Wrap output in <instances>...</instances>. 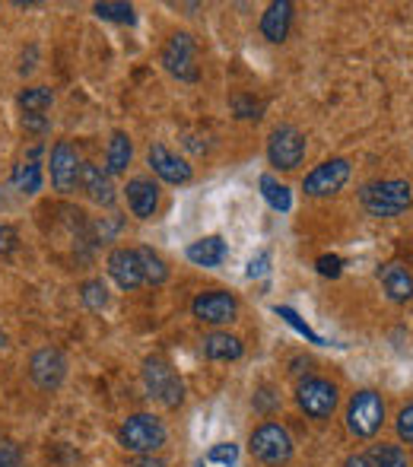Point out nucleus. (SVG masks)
I'll list each match as a JSON object with an SVG mask.
<instances>
[{"instance_id":"obj_29","label":"nucleus","mask_w":413,"mask_h":467,"mask_svg":"<svg viewBox=\"0 0 413 467\" xmlns=\"http://www.w3.org/2000/svg\"><path fill=\"white\" fill-rule=\"evenodd\" d=\"M274 312H277V315H280V318H284V321H286V325H293V327H296V331H299V334H303V337H309V340H312V344H321V337H318V334H315V331H312V327H309V325H305V321H303V318H299V315H296V312H293V308H286V306H277V308H274Z\"/></svg>"},{"instance_id":"obj_23","label":"nucleus","mask_w":413,"mask_h":467,"mask_svg":"<svg viewBox=\"0 0 413 467\" xmlns=\"http://www.w3.org/2000/svg\"><path fill=\"white\" fill-rule=\"evenodd\" d=\"M261 194H264V201L271 203V210H277V213H286V210L293 207L290 188L280 185L274 175H261Z\"/></svg>"},{"instance_id":"obj_21","label":"nucleus","mask_w":413,"mask_h":467,"mask_svg":"<svg viewBox=\"0 0 413 467\" xmlns=\"http://www.w3.org/2000/svg\"><path fill=\"white\" fill-rule=\"evenodd\" d=\"M130 160H134V143L124 130H115L108 140V175H121L128 172Z\"/></svg>"},{"instance_id":"obj_16","label":"nucleus","mask_w":413,"mask_h":467,"mask_svg":"<svg viewBox=\"0 0 413 467\" xmlns=\"http://www.w3.org/2000/svg\"><path fill=\"white\" fill-rule=\"evenodd\" d=\"M290 26H293V4L290 0H274L267 6V13L261 16V32H264L267 42L280 45L286 36H290Z\"/></svg>"},{"instance_id":"obj_14","label":"nucleus","mask_w":413,"mask_h":467,"mask_svg":"<svg viewBox=\"0 0 413 467\" xmlns=\"http://www.w3.org/2000/svg\"><path fill=\"white\" fill-rule=\"evenodd\" d=\"M124 197H128V207L137 220H150L156 213V207H160V185L153 179H147V175H137V179L128 182Z\"/></svg>"},{"instance_id":"obj_20","label":"nucleus","mask_w":413,"mask_h":467,"mask_svg":"<svg viewBox=\"0 0 413 467\" xmlns=\"http://www.w3.org/2000/svg\"><path fill=\"white\" fill-rule=\"evenodd\" d=\"M204 353H207V359H216V363H232V359H239L242 353H245V344H242L235 334L216 331L204 340Z\"/></svg>"},{"instance_id":"obj_6","label":"nucleus","mask_w":413,"mask_h":467,"mask_svg":"<svg viewBox=\"0 0 413 467\" xmlns=\"http://www.w3.org/2000/svg\"><path fill=\"white\" fill-rule=\"evenodd\" d=\"M267 160H271L274 169H284V172L303 166L305 137L299 134V128H293V124H280V128L271 134V140H267Z\"/></svg>"},{"instance_id":"obj_24","label":"nucleus","mask_w":413,"mask_h":467,"mask_svg":"<svg viewBox=\"0 0 413 467\" xmlns=\"http://www.w3.org/2000/svg\"><path fill=\"white\" fill-rule=\"evenodd\" d=\"M137 258H140L143 283H153V286H160V283H166V277H169V267H166V261H162L160 254L153 252V248H137Z\"/></svg>"},{"instance_id":"obj_18","label":"nucleus","mask_w":413,"mask_h":467,"mask_svg":"<svg viewBox=\"0 0 413 467\" xmlns=\"http://www.w3.org/2000/svg\"><path fill=\"white\" fill-rule=\"evenodd\" d=\"M378 280H382V286H385V293H388L391 302L413 299V274L404 265H398V261L385 265L382 271H378Z\"/></svg>"},{"instance_id":"obj_34","label":"nucleus","mask_w":413,"mask_h":467,"mask_svg":"<svg viewBox=\"0 0 413 467\" xmlns=\"http://www.w3.org/2000/svg\"><path fill=\"white\" fill-rule=\"evenodd\" d=\"M16 242H19L16 229H10V226H4V223H0V254H10L13 248H16Z\"/></svg>"},{"instance_id":"obj_36","label":"nucleus","mask_w":413,"mask_h":467,"mask_svg":"<svg viewBox=\"0 0 413 467\" xmlns=\"http://www.w3.org/2000/svg\"><path fill=\"white\" fill-rule=\"evenodd\" d=\"M344 467H376V464H372V458L366 455V451H359V455H350V458H346Z\"/></svg>"},{"instance_id":"obj_4","label":"nucleus","mask_w":413,"mask_h":467,"mask_svg":"<svg viewBox=\"0 0 413 467\" xmlns=\"http://www.w3.org/2000/svg\"><path fill=\"white\" fill-rule=\"evenodd\" d=\"M143 385H147L150 398H156L162 407H181L185 400V385H181L179 372L160 357H150L143 363Z\"/></svg>"},{"instance_id":"obj_35","label":"nucleus","mask_w":413,"mask_h":467,"mask_svg":"<svg viewBox=\"0 0 413 467\" xmlns=\"http://www.w3.org/2000/svg\"><path fill=\"white\" fill-rule=\"evenodd\" d=\"M267 267H271V254L261 252L258 258H252V265H248V277H264Z\"/></svg>"},{"instance_id":"obj_33","label":"nucleus","mask_w":413,"mask_h":467,"mask_svg":"<svg viewBox=\"0 0 413 467\" xmlns=\"http://www.w3.org/2000/svg\"><path fill=\"white\" fill-rule=\"evenodd\" d=\"M232 109H235V115H239V118H261V109H264V105L254 102V99H248V96H235Z\"/></svg>"},{"instance_id":"obj_30","label":"nucleus","mask_w":413,"mask_h":467,"mask_svg":"<svg viewBox=\"0 0 413 467\" xmlns=\"http://www.w3.org/2000/svg\"><path fill=\"white\" fill-rule=\"evenodd\" d=\"M207 462H213V464H235V462H239V449H235L232 442L213 445V449L207 451Z\"/></svg>"},{"instance_id":"obj_27","label":"nucleus","mask_w":413,"mask_h":467,"mask_svg":"<svg viewBox=\"0 0 413 467\" xmlns=\"http://www.w3.org/2000/svg\"><path fill=\"white\" fill-rule=\"evenodd\" d=\"M93 10L99 19H111V23H137V13L130 4H96Z\"/></svg>"},{"instance_id":"obj_32","label":"nucleus","mask_w":413,"mask_h":467,"mask_svg":"<svg viewBox=\"0 0 413 467\" xmlns=\"http://www.w3.org/2000/svg\"><path fill=\"white\" fill-rule=\"evenodd\" d=\"M398 436L408 445H413V400L408 407H401V413H398Z\"/></svg>"},{"instance_id":"obj_11","label":"nucleus","mask_w":413,"mask_h":467,"mask_svg":"<svg viewBox=\"0 0 413 467\" xmlns=\"http://www.w3.org/2000/svg\"><path fill=\"white\" fill-rule=\"evenodd\" d=\"M80 169L83 162L77 156V150L67 140H57L55 150H51V185L67 194V191L80 185Z\"/></svg>"},{"instance_id":"obj_10","label":"nucleus","mask_w":413,"mask_h":467,"mask_svg":"<svg viewBox=\"0 0 413 467\" xmlns=\"http://www.w3.org/2000/svg\"><path fill=\"white\" fill-rule=\"evenodd\" d=\"M191 312L198 321L204 325H229L239 312V302H235L232 293H222V289H210V293H201L198 299L191 302Z\"/></svg>"},{"instance_id":"obj_19","label":"nucleus","mask_w":413,"mask_h":467,"mask_svg":"<svg viewBox=\"0 0 413 467\" xmlns=\"http://www.w3.org/2000/svg\"><path fill=\"white\" fill-rule=\"evenodd\" d=\"M185 254H188V261H191V265H198V267H216V265H222V261H226L229 248H226V242H222L220 235H204V239L191 242Z\"/></svg>"},{"instance_id":"obj_2","label":"nucleus","mask_w":413,"mask_h":467,"mask_svg":"<svg viewBox=\"0 0 413 467\" xmlns=\"http://www.w3.org/2000/svg\"><path fill=\"white\" fill-rule=\"evenodd\" d=\"M121 445L134 455H156V451L166 445L169 432H166V423L153 413H134V417L124 420L121 432H118Z\"/></svg>"},{"instance_id":"obj_31","label":"nucleus","mask_w":413,"mask_h":467,"mask_svg":"<svg viewBox=\"0 0 413 467\" xmlns=\"http://www.w3.org/2000/svg\"><path fill=\"white\" fill-rule=\"evenodd\" d=\"M315 267H318L321 277H340V271H344V258H337V254H321V258L315 261Z\"/></svg>"},{"instance_id":"obj_13","label":"nucleus","mask_w":413,"mask_h":467,"mask_svg":"<svg viewBox=\"0 0 413 467\" xmlns=\"http://www.w3.org/2000/svg\"><path fill=\"white\" fill-rule=\"evenodd\" d=\"M147 162L166 185H188V182H191V166H188L181 156H175L169 147H162V143H153V147H150Z\"/></svg>"},{"instance_id":"obj_12","label":"nucleus","mask_w":413,"mask_h":467,"mask_svg":"<svg viewBox=\"0 0 413 467\" xmlns=\"http://www.w3.org/2000/svg\"><path fill=\"white\" fill-rule=\"evenodd\" d=\"M29 375L42 391H55L64 381V375H67V359H64V353L55 350V347H45V350H38L36 357H32Z\"/></svg>"},{"instance_id":"obj_25","label":"nucleus","mask_w":413,"mask_h":467,"mask_svg":"<svg viewBox=\"0 0 413 467\" xmlns=\"http://www.w3.org/2000/svg\"><path fill=\"white\" fill-rule=\"evenodd\" d=\"M51 102H55V96H51L48 87H32L19 93V109H23L26 115H42V111L51 109Z\"/></svg>"},{"instance_id":"obj_37","label":"nucleus","mask_w":413,"mask_h":467,"mask_svg":"<svg viewBox=\"0 0 413 467\" xmlns=\"http://www.w3.org/2000/svg\"><path fill=\"white\" fill-rule=\"evenodd\" d=\"M134 467H166V462H162V458H153V455H140Z\"/></svg>"},{"instance_id":"obj_9","label":"nucleus","mask_w":413,"mask_h":467,"mask_svg":"<svg viewBox=\"0 0 413 467\" xmlns=\"http://www.w3.org/2000/svg\"><path fill=\"white\" fill-rule=\"evenodd\" d=\"M350 182V160H327L321 166H315L303 182V191L309 197H327V194H337L340 188Z\"/></svg>"},{"instance_id":"obj_28","label":"nucleus","mask_w":413,"mask_h":467,"mask_svg":"<svg viewBox=\"0 0 413 467\" xmlns=\"http://www.w3.org/2000/svg\"><path fill=\"white\" fill-rule=\"evenodd\" d=\"M80 296L87 302V308H93V312H99V308H105V302H108V289H105L102 280H87L80 286Z\"/></svg>"},{"instance_id":"obj_8","label":"nucleus","mask_w":413,"mask_h":467,"mask_svg":"<svg viewBox=\"0 0 413 467\" xmlns=\"http://www.w3.org/2000/svg\"><path fill=\"white\" fill-rule=\"evenodd\" d=\"M296 404L305 417L312 420H327L337 410V388L327 379H305L296 388Z\"/></svg>"},{"instance_id":"obj_5","label":"nucleus","mask_w":413,"mask_h":467,"mask_svg":"<svg viewBox=\"0 0 413 467\" xmlns=\"http://www.w3.org/2000/svg\"><path fill=\"white\" fill-rule=\"evenodd\" d=\"M248 451L261 464H286L293 458V436L280 423H261L248 439Z\"/></svg>"},{"instance_id":"obj_26","label":"nucleus","mask_w":413,"mask_h":467,"mask_svg":"<svg viewBox=\"0 0 413 467\" xmlns=\"http://www.w3.org/2000/svg\"><path fill=\"white\" fill-rule=\"evenodd\" d=\"M366 455L372 458V464H376V467H410L408 455H404V449H398V445H388V442L372 445Z\"/></svg>"},{"instance_id":"obj_3","label":"nucleus","mask_w":413,"mask_h":467,"mask_svg":"<svg viewBox=\"0 0 413 467\" xmlns=\"http://www.w3.org/2000/svg\"><path fill=\"white\" fill-rule=\"evenodd\" d=\"M385 423V400L378 391H356L350 398V407H346V430L356 439H369L382 430Z\"/></svg>"},{"instance_id":"obj_15","label":"nucleus","mask_w":413,"mask_h":467,"mask_svg":"<svg viewBox=\"0 0 413 467\" xmlns=\"http://www.w3.org/2000/svg\"><path fill=\"white\" fill-rule=\"evenodd\" d=\"M108 274L121 289L140 286L143 271H140V258H137V248H115V252L108 254Z\"/></svg>"},{"instance_id":"obj_22","label":"nucleus","mask_w":413,"mask_h":467,"mask_svg":"<svg viewBox=\"0 0 413 467\" xmlns=\"http://www.w3.org/2000/svg\"><path fill=\"white\" fill-rule=\"evenodd\" d=\"M13 188L23 191V194H38L42 191V169H38V162H19V166H13V175H10Z\"/></svg>"},{"instance_id":"obj_17","label":"nucleus","mask_w":413,"mask_h":467,"mask_svg":"<svg viewBox=\"0 0 413 467\" xmlns=\"http://www.w3.org/2000/svg\"><path fill=\"white\" fill-rule=\"evenodd\" d=\"M80 185L89 194V201L102 203V207H111L115 203V188H111V175L102 172L96 162H83L80 169Z\"/></svg>"},{"instance_id":"obj_7","label":"nucleus","mask_w":413,"mask_h":467,"mask_svg":"<svg viewBox=\"0 0 413 467\" xmlns=\"http://www.w3.org/2000/svg\"><path fill=\"white\" fill-rule=\"evenodd\" d=\"M162 67L172 77H179V80L188 83L198 80V48H194V38L188 32H175L166 42V48H162Z\"/></svg>"},{"instance_id":"obj_1","label":"nucleus","mask_w":413,"mask_h":467,"mask_svg":"<svg viewBox=\"0 0 413 467\" xmlns=\"http://www.w3.org/2000/svg\"><path fill=\"white\" fill-rule=\"evenodd\" d=\"M359 201H363L366 213L378 216V220H391V216H401L404 210L413 203V191L404 179H385V182H369L359 191Z\"/></svg>"}]
</instances>
